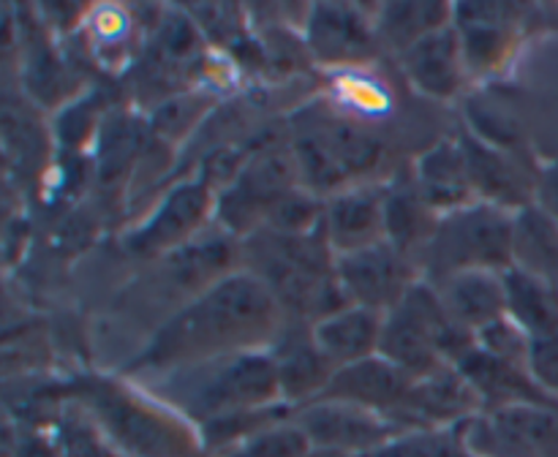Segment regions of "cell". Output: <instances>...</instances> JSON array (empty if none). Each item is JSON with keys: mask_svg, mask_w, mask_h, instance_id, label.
I'll list each match as a JSON object with an SVG mask.
<instances>
[{"mask_svg": "<svg viewBox=\"0 0 558 457\" xmlns=\"http://www.w3.org/2000/svg\"><path fill=\"white\" fill-rule=\"evenodd\" d=\"M287 310L251 272L238 270L167 316L125 373H172L240 351H267L287 326Z\"/></svg>", "mask_w": 558, "mask_h": 457, "instance_id": "6da1fadb", "label": "cell"}, {"mask_svg": "<svg viewBox=\"0 0 558 457\" xmlns=\"http://www.w3.org/2000/svg\"><path fill=\"white\" fill-rule=\"evenodd\" d=\"M240 264H245L240 270L270 288L289 319L316 324L349 305L336 277V254L327 245L325 232L292 237L259 228L240 239Z\"/></svg>", "mask_w": 558, "mask_h": 457, "instance_id": "7a4b0ae2", "label": "cell"}, {"mask_svg": "<svg viewBox=\"0 0 558 457\" xmlns=\"http://www.w3.org/2000/svg\"><path fill=\"white\" fill-rule=\"evenodd\" d=\"M163 390L174 411L183 413L196 428L213 419L283 403L270 348L229 354L172 370L167 373Z\"/></svg>", "mask_w": 558, "mask_h": 457, "instance_id": "3957f363", "label": "cell"}, {"mask_svg": "<svg viewBox=\"0 0 558 457\" xmlns=\"http://www.w3.org/2000/svg\"><path fill=\"white\" fill-rule=\"evenodd\" d=\"M76 397L129 457H191L202 444L199 428L183 413L145 400L120 381H82Z\"/></svg>", "mask_w": 558, "mask_h": 457, "instance_id": "277c9868", "label": "cell"}, {"mask_svg": "<svg viewBox=\"0 0 558 457\" xmlns=\"http://www.w3.org/2000/svg\"><path fill=\"white\" fill-rule=\"evenodd\" d=\"M300 169V183L311 194L327 196L363 183L385 158L379 136L343 114L305 120L289 139Z\"/></svg>", "mask_w": 558, "mask_h": 457, "instance_id": "5b68a950", "label": "cell"}, {"mask_svg": "<svg viewBox=\"0 0 558 457\" xmlns=\"http://www.w3.org/2000/svg\"><path fill=\"white\" fill-rule=\"evenodd\" d=\"M515 212L501 210L488 201H472L456 212H447L436 223V232L425 248L423 277L441 281L469 270L507 272L515 264L512 256Z\"/></svg>", "mask_w": 558, "mask_h": 457, "instance_id": "8992f818", "label": "cell"}, {"mask_svg": "<svg viewBox=\"0 0 558 457\" xmlns=\"http://www.w3.org/2000/svg\"><path fill=\"white\" fill-rule=\"evenodd\" d=\"M303 183H300L292 145H272V141L262 145L259 150L251 152L232 183L218 190L216 218L221 221L223 232L245 239L265 228L276 201Z\"/></svg>", "mask_w": 558, "mask_h": 457, "instance_id": "52a82bcc", "label": "cell"}, {"mask_svg": "<svg viewBox=\"0 0 558 457\" xmlns=\"http://www.w3.org/2000/svg\"><path fill=\"white\" fill-rule=\"evenodd\" d=\"M472 457H558V411L550 403L496 408L466 422Z\"/></svg>", "mask_w": 558, "mask_h": 457, "instance_id": "ba28073f", "label": "cell"}, {"mask_svg": "<svg viewBox=\"0 0 558 457\" xmlns=\"http://www.w3.org/2000/svg\"><path fill=\"white\" fill-rule=\"evenodd\" d=\"M336 277L349 305L390 313L423 281V270L396 245L379 243L357 254L336 256Z\"/></svg>", "mask_w": 558, "mask_h": 457, "instance_id": "9c48e42d", "label": "cell"}, {"mask_svg": "<svg viewBox=\"0 0 558 457\" xmlns=\"http://www.w3.org/2000/svg\"><path fill=\"white\" fill-rule=\"evenodd\" d=\"M216 199L218 196L205 177L174 185L153 215L125 237V248L136 256L174 254L199 237L210 212H216Z\"/></svg>", "mask_w": 558, "mask_h": 457, "instance_id": "30bf717a", "label": "cell"}, {"mask_svg": "<svg viewBox=\"0 0 558 457\" xmlns=\"http://www.w3.org/2000/svg\"><path fill=\"white\" fill-rule=\"evenodd\" d=\"M303 47L316 63L332 69H360L379 54L374 16L357 5H314L305 16Z\"/></svg>", "mask_w": 558, "mask_h": 457, "instance_id": "8fae6325", "label": "cell"}, {"mask_svg": "<svg viewBox=\"0 0 558 457\" xmlns=\"http://www.w3.org/2000/svg\"><path fill=\"white\" fill-rule=\"evenodd\" d=\"M311 444L319 452L371 457L396 439V424L387 417L338 400H314L294 413Z\"/></svg>", "mask_w": 558, "mask_h": 457, "instance_id": "7c38bea8", "label": "cell"}, {"mask_svg": "<svg viewBox=\"0 0 558 457\" xmlns=\"http://www.w3.org/2000/svg\"><path fill=\"white\" fill-rule=\"evenodd\" d=\"M480 413H483V400L472 384L458 368H445L428 379L414 381L390 422L412 433V430H445L452 424H466Z\"/></svg>", "mask_w": 558, "mask_h": 457, "instance_id": "4fadbf2b", "label": "cell"}, {"mask_svg": "<svg viewBox=\"0 0 558 457\" xmlns=\"http://www.w3.org/2000/svg\"><path fill=\"white\" fill-rule=\"evenodd\" d=\"M322 232L336 256L357 254L387 243L385 185L360 183L327 196Z\"/></svg>", "mask_w": 558, "mask_h": 457, "instance_id": "5bb4252c", "label": "cell"}, {"mask_svg": "<svg viewBox=\"0 0 558 457\" xmlns=\"http://www.w3.org/2000/svg\"><path fill=\"white\" fill-rule=\"evenodd\" d=\"M270 354L276 362L281 400L292 408L319 400L338 370L316 346L308 321L289 319L270 346Z\"/></svg>", "mask_w": 558, "mask_h": 457, "instance_id": "9a60e30c", "label": "cell"}, {"mask_svg": "<svg viewBox=\"0 0 558 457\" xmlns=\"http://www.w3.org/2000/svg\"><path fill=\"white\" fill-rule=\"evenodd\" d=\"M458 139H461L474 194L480 201H488V205L510 212H518L537 201V183L529 177L526 166L512 152L488 145L472 131H461Z\"/></svg>", "mask_w": 558, "mask_h": 457, "instance_id": "2e32d148", "label": "cell"}, {"mask_svg": "<svg viewBox=\"0 0 558 457\" xmlns=\"http://www.w3.org/2000/svg\"><path fill=\"white\" fill-rule=\"evenodd\" d=\"M398 63H401L409 85L417 87L423 96L436 98V101L456 98L469 74L466 54H463V44L456 25H447L425 36L407 54H401Z\"/></svg>", "mask_w": 558, "mask_h": 457, "instance_id": "e0dca14e", "label": "cell"}, {"mask_svg": "<svg viewBox=\"0 0 558 457\" xmlns=\"http://www.w3.org/2000/svg\"><path fill=\"white\" fill-rule=\"evenodd\" d=\"M412 384L414 381L407 373H401L396 365L376 354L363 362L338 368L319 400L349 403V406H360L365 411L390 419L403 403V397L409 395Z\"/></svg>", "mask_w": 558, "mask_h": 457, "instance_id": "ac0fdd59", "label": "cell"}, {"mask_svg": "<svg viewBox=\"0 0 558 457\" xmlns=\"http://www.w3.org/2000/svg\"><path fill=\"white\" fill-rule=\"evenodd\" d=\"M412 177L430 210L447 215L461 207L480 201L474 194L472 174H469L466 156L461 139H441L425 152H420L412 163Z\"/></svg>", "mask_w": 558, "mask_h": 457, "instance_id": "d6986e66", "label": "cell"}, {"mask_svg": "<svg viewBox=\"0 0 558 457\" xmlns=\"http://www.w3.org/2000/svg\"><path fill=\"white\" fill-rule=\"evenodd\" d=\"M515 11L518 9H512V5L499 3L456 5L452 25H456L458 36H461L469 74L496 71L505 63V54L512 44Z\"/></svg>", "mask_w": 558, "mask_h": 457, "instance_id": "ffe728a7", "label": "cell"}, {"mask_svg": "<svg viewBox=\"0 0 558 457\" xmlns=\"http://www.w3.org/2000/svg\"><path fill=\"white\" fill-rule=\"evenodd\" d=\"M430 283V281H428ZM441 302L450 310L452 319L461 326L477 335L483 326L507 316V292H505V272H485L469 270L447 275L434 281Z\"/></svg>", "mask_w": 558, "mask_h": 457, "instance_id": "44dd1931", "label": "cell"}, {"mask_svg": "<svg viewBox=\"0 0 558 457\" xmlns=\"http://www.w3.org/2000/svg\"><path fill=\"white\" fill-rule=\"evenodd\" d=\"M381 330H385V313L360 308V305H347V308L311 324L316 346L336 368H347V365L376 357Z\"/></svg>", "mask_w": 558, "mask_h": 457, "instance_id": "7402d4cb", "label": "cell"}, {"mask_svg": "<svg viewBox=\"0 0 558 457\" xmlns=\"http://www.w3.org/2000/svg\"><path fill=\"white\" fill-rule=\"evenodd\" d=\"M456 368L477 392V397L483 400V411L529 406V403H550V397L539 390L526 368L490 357L483 348H474Z\"/></svg>", "mask_w": 558, "mask_h": 457, "instance_id": "603a6c76", "label": "cell"}, {"mask_svg": "<svg viewBox=\"0 0 558 457\" xmlns=\"http://www.w3.org/2000/svg\"><path fill=\"white\" fill-rule=\"evenodd\" d=\"M439 218V212L430 210V205L414 185L412 172L396 174L390 183H385L387 243L396 245L401 254L412 256L417 264L423 261V254L428 248L430 237H434Z\"/></svg>", "mask_w": 558, "mask_h": 457, "instance_id": "cb8c5ba5", "label": "cell"}, {"mask_svg": "<svg viewBox=\"0 0 558 457\" xmlns=\"http://www.w3.org/2000/svg\"><path fill=\"white\" fill-rule=\"evenodd\" d=\"M452 16L456 5L447 3H387L374 16L376 38L381 49L401 58L425 36L452 25Z\"/></svg>", "mask_w": 558, "mask_h": 457, "instance_id": "d4e9b609", "label": "cell"}, {"mask_svg": "<svg viewBox=\"0 0 558 457\" xmlns=\"http://www.w3.org/2000/svg\"><path fill=\"white\" fill-rule=\"evenodd\" d=\"M505 292L507 316L529 337H545L558 332V283L512 267L505 272Z\"/></svg>", "mask_w": 558, "mask_h": 457, "instance_id": "484cf974", "label": "cell"}, {"mask_svg": "<svg viewBox=\"0 0 558 457\" xmlns=\"http://www.w3.org/2000/svg\"><path fill=\"white\" fill-rule=\"evenodd\" d=\"M512 256L518 270L558 283V223L539 201L515 212Z\"/></svg>", "mask_w": 558, "mask_h": 457, "instance_id": "4316f807", "label": "cell"}, {"mask_svg": "<svg viewBox=\"0 0 558 457\" xmlns=\"http://www.w3.org/2000/svg\"><path fill=\"white\" fill-rule=\"evenodd\" d=\"M240 457H311L314 455V444H311L308 433L303 424L294 417L278 419V422L267 424L265 430L245 441L238 449Z\"/></svg>", "mask_w": 558, "mask_h": 457, "instance_id": "83f0119b", "label": "cell"}, {"mask_svg": "<svg viewBox=\"0 0 558 457\" xmlns=\"http://www.w3.org/2000/svg\"><path fill=\"white\" fill-rule=\"evenodd\" d=\"M529 346H532V337L510 316H505V319L494 321V324L483 326L477 332V348H483L485 354H490L496 359L521 365V368H526L529 362Z\"/></svg>", "mask_w": 558, "mask_h": 457, "instance_id": "f1b7e54d", "label": "cell"}, {"mask_svg": "<svg viewBox=\"0 0 558 457\" xmlns=\"http://www.w3.org/2000/svg\"><path fill=\"white\" fill-rule=\"evenodd\" d=\"M526 368L545 395L558 397V332L545 337H532Z\"/></svg>", "mask_w": 558, "mask_h": 457, "instance_id": "f546056e", "label": "cell"}, {"mask_svg": "<svg viewBox=\"0 0 558 457\" xmlns=\"http://www.w3.org/2000/svg\"><path fill=\"white\" fill-rule=\"evenodd\" d=\"M537 201L550 212V215H554V221L558 223V169L545 174V177L537 183Z\"/></svg>", "mask_w": 558, "mask_h": 457, "instance_id": "4dcf8cb0", "label": "cell"}, {"mask_svg": "<svg viewBox=\"0 0 558 457\" xmlns=\"http://www.w3.org/2000/svg\"><path fill=\"white\" fill-rule=\"evenodd\" d=\"M234 457H240V455H234Z\"/></svg>", "mask_w": 558, "mask_h": 457, "instance_id": "1f68e13d", "label": "cell"}]
</instances>
